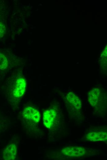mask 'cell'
<instances>
[{
  "label": "cell",
  "mask_w": 107,
  "mask_h": 160,
  "mask_svg": "<svg viewBox=\"0 0 107 160\" xmlns=\"http://www.w3.org/2000/svg\"><path fill=\"white\" fill-rule=\"evenodd\" d=\"M103 94L98 88L92 89L89 92L88 100L91 106L94 107L101 106L104 101Z\"/></svg>",
  "instance_id": "obj_1"
},
{
  "label": "cell",
  "mask_w": 107,
  "mask_h": 160,
  "mask_svg": "<svg viewBox=\"0 0 107 160\" xmlns=\"http://www.w3.org/2000/svg\"><path fill=\"white\" fill-rule=\"evenodd\" d=\"M14 85L12 91L13 95L16 98H21L25 92L26 86L25 79L22 77L18 78Z\"/></svg>",
  "instance_id": "obj_2"
},
{
  "label": "cell",
  "mask_w": 107,
  "mask_h": 160,
  "mask_svg": "<svg viewBox=\"0 0 107 160\" xmlns=\"http://www.w3.org/2000/svg\"><path fill=\"white\" fill-rule=\"evenodd\" d=\"M22 115L25 119L35 123H38L40 120V114L39 111L31 106L25 107L22 111Z\"/></svg>",
  "instance_id": "obj_3"
},
{
  "label": "cell",
  "mask_w": 107,
  "mask_h": 160,
  "mask_svg": "<svg viewBox=\"0 0 107 160\" xmlns=\"http://www.w3.org/2000/svg\"><path fill=\"white\" fill-rule=\"evenodd\" d=\"M57 112L53 109L45 110L43 113V120L45 127L49 129L51 128L57 119Z\"/></svg>",
  "instance_id": "obj_4"
},
{
  "label": "cell",
  "mask_w": 107,
  "mask_h": 160,
  "mask_svg": "<svg viewBox=\"0 0 107 160\" xmlns=\"http://www.w3.org/2000/svg\"><path fill=\"white\" fill-rule=\"evenodd\" d=\"M86 149L84 147L77 146H69L62 149L61 153L69 157H79L86 153Z\"/></svg>",
  "instance_id": "obj_5"
},
{
  "label": "cell",
  "mask_w": 107,
  "mask_h": 160,
  "mask_svg": "<svg viewBox=\"0 0 107 160\" xmlns=\"http://www.w3.org/2000/svg\"><path fill=\"white\" fill-rule=\"evenodd\" d=\"M66 105L69 107L73 110H80L82 107L81 102L78 97L74 93L71 92L68 93L66 96Z\"/></svg>",
  "instance_id": "obj_6"
},
{
  "label": "cell",
  "mask_w": 107,
  "mask_h": 160,
  "mask_svg": "<svg viewBox=\"0 0 107 160\" xmlns=\"http://www.w3.org/2000/svg\"><path fill=\"white\" fill-rule=\"evenodd\" d=\"M107 132L103 131L90 132L85 136L86 139L90 141L105 142L107 139Z\"/></svg>",
  "instance_id": "obj_7"
},
{
  "label": "cell",
  "mask_w": 107,
  "mask_h": 160,
  "mask_svg": "<svg viewBox=\"0 0 107 160\" xmlns=\"http://www.w3.org/2000/svg\"><path fill=\"white\" fill-rule=\"evenodd\" d=\"M17 149L14 144L8 145L3 153V158L6 160H13L16 158Z\"/></svg>",
  "instance_id": "obj_8"
},
{
  "label": "cell",
  "mask_w": 107,
  "mask_h": 160,
  "mask_svg": "<svg viewBox=\"0 0 107 160\" xmlns=\"http://www.w3.org/2000/svg\"><path fill=\"white\" fill-rule=\"evenodd\" d=\"M8 62L6 56L0 52V70H5L8 67Z\"/></svg>",
  "instance_id": "obj_9"
},
{
  "label": "cell",
  "mask_w": 107,
  "mask_h": 160,
  "mask_svg": "<svg viewBox=\"0 0 107 160\" xmlns=\"http://www.w3.org/2000/svg\"><path fill=\"white\" fill-rule=\"evenodd\" d=\"M6 27L5 25L0 22V38L2 37L6 32Z\"/></svg>",
  "instance_id": "obj_10"
}]
</instances>
